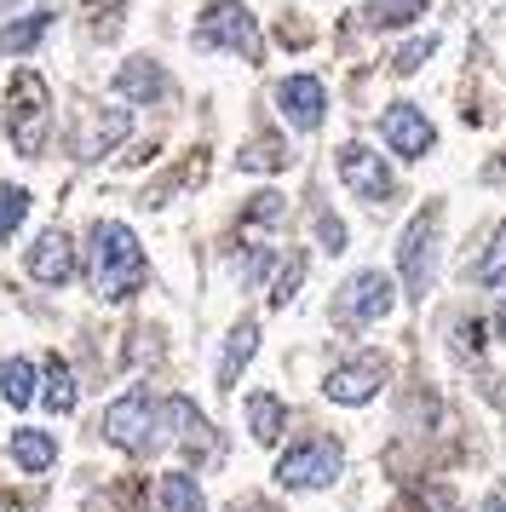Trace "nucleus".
Wrapping results in <instances>:
<instances>
[{"label":"nucleus","mask_w":506,"mask_h":512,"mask_svg":"<svg viewBox=\"0 0 506 512\" xmlns=\"http://www.w3.org/2000/svg\"><path fill=\"white\" fill-rule=\"evenodd\" d=\"M144 248L138 236L121 225V219H98L92 225V242H87V277L98 288V300H127L144 288Z\"/></svg>","instance_id":"1"},{"label":"nucleus","mask_w":506,"mask_h":512,"mask_svg":"<svg viewBox=\"0 0 506 512\" xmlns=\"http://www.w3.org/2000/svg\"><path fill=\"white\" fill-rule=\"evenodd\" d=\"M6 133L18 144V156H41L52 133V93L35 70H18L6 87Z\"/></svg>","instance_id":"2"},{"label":"nucleus","mask_w":506,"mask_h":512,"mask_svg":"<svg viewBox=\"0 0 506 512\" xmlns=\"http://www.w3.org/2000/svg\"><path fill=\"white\" fill-rule=\"evenodd\" d=\"M437 225H443V208H420L397 236V277L409 288V300H426L437 277Z\"/></svg>","instance_id":"3"},{"label":"nucleus","mask_w":506,"mask_h":512,"mask_svg":"<svg viewBox=\"0 0 506 512\" xmlns=\"http://www.w3.org/2000/svg\"><path fill=\"white\" fill-rule=\"evenodd\" d=\"M196 47L236 52V58H248V64H259V58H265L259 24H253V12L242 6V0H213V6H207L202 24H196Z\"/></svg>","instance_id":"4"},{"label":"nucleus","mask_w":506,"mask_h":512,"mask_svg":"<svg viewBox=\"0 0 506 512\" xmlns=\"http://www.w3.org/2000/svg\"><path fill=\"white\" fill-rule=\"evenodd\" d=\"M161 403L144 386H133L127 397H115L110 409H104V438L115 443V449H133V455H144V449H156L161 443Z\"/></svg>","instance_id":"5"},{"label":"nucleus","mask_w":506,"mask_h":512,"mask_svg":"<svg viewBox=\"0 0 506 512\" xmlns=\"http://www.w3.org/2000/svg\"><path fill=\"white\" fill-rule=\"evenodd\" d=\"M340 472H345L340 443L334 438H305L276 461V484L282 489H328V484H340Z\"/></svg>","instance_id":"6"},{"label":"nucleus","mask_w":506,"mask_h":512,"mask_svg":"<svg viewBox=\"0 0 506 512\" xmlns=\"http://www.w3.org/2000/svg\"><path fill=\"white\" fill-rule=\"evenodd\" d=\"M391 305H397V288H391L386 271H351V277L340 282V294H334V323L345 328H368V323H380Z\"/></svg>","instance_id":"7"},{"label":"nucleus","mask_w":506,"mask_h":512,"mask_svg":"<svg viewBox=\"0 0 506 512\" xmlns=\"http://www.w3.org/2000/svg\"><path fill=\"white\" fill-rule=\"evenodd\" d=\"M334 167H340V185L351 190V196H363V202H391V167L380 162V150H368L363 139H351V144H340V156H334Z\"/></svg>","instance_id":"8"},{"label":"nucleus","mask_w":506,"mask_h":512,"mask_svg":"<svg viewBox=\"0 0 506 512\" xmlns=\"http://www.w3.org/2000/svg\"><path fill=\"white\" fill-rule=\"evenodd\" d=\"M386 374H391L386 357H380V351H363V357L340 363V369L322 380V397H328V403H345V409L374 403V397H380V386H386Z\"/></svg>","instance_id":"9"},{"label":"nucleus","mask_w":506,"mask_h":512,"mask_svg":"<svg viewBox=\"0 0 506 512\" xmlns=\"http://www.w3.org/2000/svg\"><path fill=\"white\" fill-rule=\"evenodd\" d=\"M276 110H282L288 127L317 133L322 121H328V87H322L317 75H282L276 81Z\"/></svg>","instance_id":"10"},{"label":"nucleus","mask_w":506,"mask_h":512,"mask_svg":"<svg viewBox=\"0 0 506 512\" xmlns=\"http://www.w3.org/2000/svg\"><path fill=\"white\" fill-rule=\"evenodd\" d=\"M380 139H386L391 156L420 162V156L437 144V133H432V121H426V110H420V104H391L386 116H380Z\"/></svg>","instance_id":"11"},{"label":"nucleus","mask_w":506,"mask_h":512,"mask_svg":"<svg viewBox=\"0 0 506 512\" xmlns=\"http://www.w3.org/2000/svg\"><path fill=\"white\" fill-rule=\"evenodd\" d=\"M23 265H29V277H35V282L64 288V282L75 277V265H81V259H75V242H69L64 231H41L35 242H29V259H23Z\"/></svg>","instance_id":"12"},{"label":"nucleus","mask_w":506,"mask_h":512,"mask_svg":"<svg viewBox=\"0 0 506 512\" xmlns=\"http://www.w3.org/2000/svg\"><path fill=\"white\" fill-rule=\"evenodd\" d=\"M167 70H161L156 58H127L121 70H115V93L127 98V104H156V98H167Z\"/></svg>","instance_id":"13"},{"label":"nucleus","mask_w":506,"mask_h":512,"mask_svg":"<svg viewBox=\"0 0 506 512\" xmlns=\"http://www.w3.org/2000/svg\"><path fill=\"white\" fill-rule=\"evenodd\" d=\"M161 438H179L190 449H213V432H207L202 409L190 403V397H167L161 403Z\"/></svg>","instance_id":"14"},{"label":"nucleus","mask_w":506,"mask_h":512,"mask_svg":"<svg viewBox=\"0 0 506 512\" xmlns=\"http://www.w3.org/2000/svg\"><path fill=\"white\" fill-rule=\"evenodd\" d=\"M253 351H259V323L242 317V323L225 334V351H219V386H236V380H242V369H248Z\"/></svg>","instance_id":"15"},{"label":"nucleus","mask_w":506,"mask_h":512,"mask_svg":"<svg viewBox=\"0 0 506 512\" xmlns=\"http://www.w3.org/2000/svg\"><path fill=\"white\" fill-rule=\"evenodd\" d=\"M12 461H18L23 472H46V466L58 461V438L41 432V426H18V432H12Z\"/></svg>","instance_id":"16"},{"label":"nucleus","mask_w":506,"mask_h":512,"mask_svg":"<svg viewBox=\"0 0 506 512\" xmlns=\"http://www.w3.org/2000/svg\"><path fill=\"white\" fill-rule=\"evenodd\" d=\"M35 363L29 357H0V397L12 403V409H29L35 403Z\"/></svg>","instance_id":"17"},{"label":"nucleus","mask_w":506,"mask_h":512,"mask_svg":"<svg viewBox=\"0 0 506 512\" xmlns=\"http://www.w3.org/2000/svg\"><path fill=\"white\" fill-rule=\"evenodd\" d=\"M282 426H288L282 397L253 392V397H248V432H253V443H276V438H282Z\"/></svg>","instance_id":"18"},{"label":"nucleus","mask_w":506,"mask_h":512,"mask_svg":"<svg viewBox=\"0 0 506 512\" xmlns=\"http://www.w3.org/2000/svg\"><path fill=\"white\" fill-rule=\"evenodd\" d=\"M161 512H207L202 501V484L184 472V466H173V472H161Z\"/></svg>","instance_id":"19"},{"label":"nucleus","mask_w":506,"mask_h":512,"mask_svg":"<svg viewBox=\"0 0 506 512\" xmlns=\"http://www.w3.org/2000/svg\"><path fill=\"white\" fill-rule=\"evenodd\" d=\"M46 24H52V12H29V18H18V24H6L0 29V58H18V52H29L35 41L46 35Z\"/></svg>","instance_id":"20"},{"label":"nucleus","mask_w":506,"mask_h":512,"mask_svg":"<svg viewBox=\"0 0 506 512\" xmlns=\"http://www.w3.org/2000/svg\"><path fill=\"white\" fill-rule=\"evenodd\" d=\"M41 403L52 409V415H69L75 409V374H69V363H46V386H41Z\"/></svg>","instance_id":"21"},{"label":"nucleus","mask_w":506,"mask_h":512,"mask_svg":"<svg viewBox=\"0 0 506 512\" xmlns=\"http://www.w3.org/2000/svg\"><path fill=\"white\" fill-rule=\"evenodd\" d=\"M121 139H127V110H104V116H92V133L81 139V156H104Z\"/></svg>","instance_id":"22"},{"label":"nucleus","mask_w":506,"mask_h":512,"mask_svg":"<svg viewBox=\"0 0 506 512\" xmlns=\"http://www.w3.org/2000/svg\"><path fill=\"white\" fill-rule=\"evenodd\" d=\"M426 12V0H368V24L374 29H403Z\"/></svg>","instance_id":"23"},{"label":"nucleus","mask_w":506,"mask_h":512,"mask_svg":"<svg viewBox=\"0 0 506 512\" xmlns=\"http://www.w3.org/2000/svg\"><path fill=\"white\" fill-rule=\"evenodd\" d=\"M23 219H29V190L23 185H0V242L18 236Z\"/></svg>","instance_id":"24"},{"label":"nucleus","mask_w":506,"mask_h":512,"mask_svg":"<svg viewBox=\"0 0 506 512\" xmlns=\"http://www.w3.org/2000/svg\"><path fill=\"white\" fill-rule=\"evenodd\" d=\"M478 282L483 288H506V225L495 236H489V248H483L478 259Z\"/></svg>","instance_id":"25"},{"label":"nucleus","mask_w":506,"mask_h":512,"mask_svg":"<svg viewBox=\"0 0 506 512\" xmlns=\"http://www.w3.org/2000/svg\"><path fill=\"white\" fill-rule=\"evenodd\" d=\"M242 167H271L276 173V167H288V150H282V139H259L248 156H242Z\"/></svg>","instance_id":"26"},{"label":"nucleus","mask_w":506,"mask_h":512,"mask_svg":"<svg viewBox=\"0 0 506 512\" xmlns=\"http://www.w3.org/2000/svg\"><path fill=\"white\" fill-rule=\"evenodd\" d=\"M299 277H305V259H288V265L276 271V288H271V300H276V305H288V300L299 294Z\"/></svg>","instance_id":"27"},{"label":"nucleus","mask_w":506,"mask_h":512,"mask_svg":"<svg viewBox=\"0 0 506 512\" xmlns=\"http://www.w3.org/2000/svg\"><path fill=\"white\" fill-rule=\"evenodd\" d=\"M432 52H437V41L432 35H420V41H409V47H397V70H420Z\"/></svg>","instance_id":"28"},{"label":"nucleus","mask_w":506,"mask_h":512,"mask_svg":"<svg viewBox=\"0 0 506 512\" xmlns=\"http://www.w3.org/2000/svg\"><path fill=\"white\" fill-rule=\"evenodd\" d=\"M317 236H322V248H328V254H340V248H345V225L328 208H317Z\"/></svg>","instance_id":"29"},{"label":"nucleus","mask_w":506,"mask_h":512,"mask_svg":"<svg viewBox=\"0 0 506 512\" xmlns=\"http://www.w3.org/2000/svg\"><path fill=\"white\" fill-rule=\"evenodd\" d=\"M248 219H253V225H259V219H265V225H276V219H282V196H276V190L253 196V202H248Z\"/></svg>","instance_id":"30"},{"label":"nucleus","mask_w":506,"mask_h":512,"mask_svg":"<svg viewBox=\"0 0 506 512\" xmlns=\"http://www.w3.org/2000/svg\"><path fill=\"white\" fill-rule=\"evenodd\" d=\"M271 265H276L271 248H253V254L242 259V282H265V277H271Z\"/></svg>","instance_id":"31"},{"label":"nucleus","mask_w":506,"mask_h":512,"mask_svg":"<svg viewBox=\"0 0 506 512\" xmlns=\"http://www.w3.org/2000/svg\"><path fill=\"white\" fill-rule=\"evenodd\" d=\"M489 328H495V334H501V340H506V300L495 305V311H489Z\"/></svg>","instance_id":"32"},{"label":"nucleus","mask_w":506,"mask_h":512,"mask_svg":"<svg viewBox=\"0 0 506 512\" xmlns=\"http://www.w3.org/2000/svg\"><path fill=\"white\" fill-rule=\"evenodd\" d=\"M483 512H506V489H501V495H489V501H483Z\"/></svg>","instance_id":"33"},{"label":"nucleus","mask_w":506,"mask_h":512,"mask_svg":"<svg viewBox=\"0 0 506 512\" xmlns=\"http://www.w3.org/2000/svg\"><path fill=\"white\" fill-rule=\"evenodd\" d=\"M0 6H6V0H0Z\"/></svg>","instance_id":"34"}]
</instances>
